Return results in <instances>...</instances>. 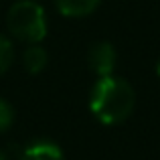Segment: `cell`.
<instances>
[{"instance_id": "obj_1", "label": "cell", "mask_w": 160, "mask_h": 160, "mask_svg": "<svg viewBox=\"0 0 160 160\" xmlns=\"http://www.w3.org/2000/svg\"><path fill=\"white\" fill-rule=\"evenodd\" d=\"M136 106V93L126 79L108 75L95 81L89 95V109L102 124L116 126L126 122Z\"/></svg>"}, {"instance_id": "obj_2", "label": "cell", "mask_w": 160, "mask_h": 160, "mask_svg": "<svg viewBox=\"0 0 160 160\" xmlns=\"http://www.w3.org/2000/svg\"><path fill=\"white\" fill-rule=\"evenodd\" d=\"M8 31L20 41L35 45L41 43L47 35V16L41 4L35 0H20L14 2L6 16Z\"/></svg>"}, {"instance_id": "obj_3", "label": "cell", "mask_w": 160, "mask_h": 160, "mask_svg": "<svg viewBox=\"0 0 160 160\" xmlns=\"http://www.w3.org/2000/svg\"><path fill=\"white\" fill-rule=\"evenodd\" d=\"M116 61H118L116 49H113V45L108 43V41L93 43V45H91V49H89V53H87V63H89V69L93 71L98 77H108V75H113Z\"/></svg>"}, {"instance_id": "obj_4", "label": "cell", "mask_w": 160, "mask_h": 160, "mask_svg": "<svg viewBox=\"0 0 160 160\" xmlns=\"http://www.w3.org/2000/svg\"><path fill=\"white\" fill-rule=\"evenodd\" d=\"M18 160H65V158H63V150L55 142L37 140L28 144L27 148H22Z\"/></svg>"}, {"instance_id": "obj_5", "label": "cell", "mask_w": 160, "mask_h": 160, "mask_svg": "<svg viewBox=\"0 0 160 160\" xmlns=\"http://www.w3.org/2000/svg\"><path fill=\"white\" fill-rule=\"evenodd\" d=\"M102 0H55L59 12L63 16H71V18H79V16H87L99 6Z\"/></svg>"}, {"instance_id": "obj_6", "label": "cell", "mask_w": 160, "mask_h": 160, "mask_svg": "<svg viewBox=\"0 0 160 160\" xmlns=\"http://www.w3.org/2000/svg\"><path fill=\"white\" fill-rule=\"evenodd\" d=\"M49 63V55L41 45H31L22 55V65L28 73H41Z\"/></svg>"}, {"instance_id": "obj_7", "label": "cell", "mask_w": 160, "mask_h": 160, "mask_svg": "<svg viewBox=\"0 0 160 160\" xmlns=\"http://www.w3.org/2000/svg\"><path fill=\"white\" fill-rule=\"evenodd\" d=\"M12 59H14V49H12V43L6 39V37L0 35V75L8 71V67L12 65Z\"/></svg>"}, {"instance_id": "obj_8", "label": "cell", "mask_w": 160, "mask_h": 160, "mask_svg": "<svg viewBox=\"0 0 160 160\" xmlns=\"http://www.w3.org/2000/svg\"><path fill=\"white\" fill-rule=\"evenodd\" d=\"M12 120H14V112H12V106L4 99H0V132L10 128Z\"/></svg>"}, {"instance_id": "obj_9", "label": "cell", "mask_w": 160, "mask_h": 160, "mask_svg": "<svg viewBox=\"0 0 160 160\" xmlns=\"http://www.w3.org/2000/svg\"><path fill=\"white\" fill-rule=\"evenodd\" d=\"M156 73H158V77H160V61H158V65H156Z\"/></svg>"}, {"instance_id": "obj_10", "label": "cell", "mask_w": 160, "mask_h": 160, "mask_svg": "<svg viewBox=\"0 0 160 160\" xmlns=\"http://www.w3.org/2000/svg\"><path fill=\"white\" fill-rule=\"evenodd\" d=\"M0 160H6V154H2V152H0Z\"/></svg>"}]
</instances>
